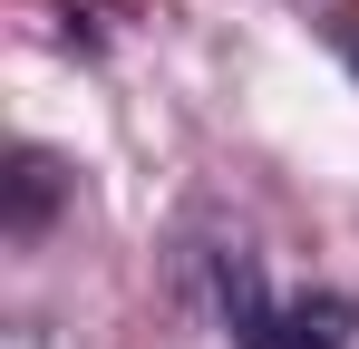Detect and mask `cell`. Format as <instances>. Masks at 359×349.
<instances>
[{
    "label": "cell",
    "instance_id": "cell-2",
    "mask_svg": "<svg viewBox=\"0 0 359 349\" xmlns=\"http://www.w3.org/2000/svg\"><path fill=\"white\" fill-rule=\"evenodd\" d=\"M49 194H59V184H49V156H20V204H10V224H20V233H39Z\"/></svg>",
    "mask_w": 359,
    "mask_h": 349
},
{
    "label": "cell",
    "instance_id": "cell-3",
    "mask_svg": "<svg viewBox=\"0 0 359 349\" xmlns=\"http://www.w3.org/2000/svg\"><path fill=\"white\" fill-rule=\"evenodd\" d=\"M340 58H350V68H359V29H340Z\"/></svg>",
    "mask_w": 359,
    "mask_h": 349
},
{
    "label": "cell",
    "instance_id": "cell-1",
    "mask_svg": "<svg viewBox=\"0 0 359 349\" xmlns=\"http://www.w3.org/2000/svg\"><path fill=\"white\" fill-rule=\"evenodd\" d=\"M214 282H224V320H233V349H340L350 340V301H272V291L252 282V262H214Z\"/></svg>",
    "mask_w": 359,
    "mask_h": 349
}]
</instances>
